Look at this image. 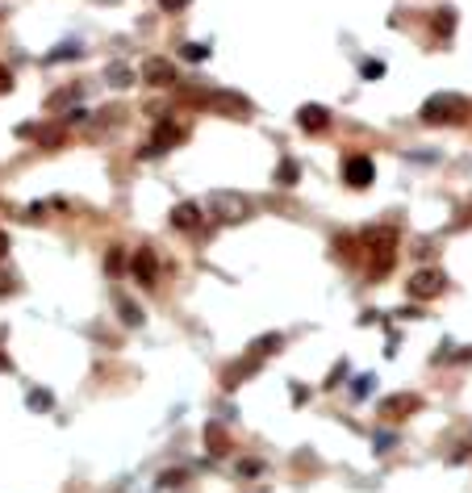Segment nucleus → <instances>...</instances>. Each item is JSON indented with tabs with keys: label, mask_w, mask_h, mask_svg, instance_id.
Wrapping results in <instances>:
<instances>
[{
	"label": "nucleus",
	"mask_w": 472,
	"mask_h": 493,
	"mask_svg": "<svg viewBox=\"0 0 472 493\" xmlns=\"http://www.w3.org/2000/svg\"><path fill=\"white\" fill-rule=\"evenodd\" d=\"M5 88H13V76H9V67H5V63H0V92H5Z\"/></svg>",
	"instance_id": "nucleus-25"
},
{
	"label": "nucleus",
	"mask_w": 472,
	"mask_h": 493,
	"mask_svg": "<svg viewBox=\"0 0 472 493\" xmlns=\"http://www.w3.org/2000/svg\"><path fill=\"white\" fill-rule=\"evenodd\" d=\"M9 247H13V243H9V234L0 230V255H9Z\"/></svg>",
	"instance_id": "nucleus-27"
},
{
	"label": "nucleus",
	"mask_w": 472,
	"mask_h": 493,
	"mask_svg": "<svg viewBox=\"0 0 472 493\" xmlns=\"http://www.w3.org/2000/svg\"><path fill=\"white\" fill-rule=\"evenodd\" d=\"M0 368H13V364H9V360H5V355H0Z\"/></svg>",
	"instance_id": "nucleus-28"
},
{
	"label": "nucleus",
	"mask_w": 472,
	"mask_h": 493,
	"mask_svg": "<svg viewBox=\"0 0 472 493\" xmlns=\"http://www.w3.org/2000/svg\"><path fill=\"white\" fill-rule=\"evenodd\" d=\"M184 59H196V63H201V59H209V50H205L201 42H188V46H184Z\"/></svg>",
	"instance_id": "nucleus-21"
},
{
	"label": "nucleus",
	"mask_w": 472,
	"mask_h": 493,
	"mask_svg": "<svg viewBox=\"0 0 472 493\" xmlns=\"http://www.w3.org/2000/svg\"><path fill=\"white\" fill-rule=\"evenodd\" d=\"M30 406H34V410H50V406H55V397L42 393V389H34V393H30Z\"/></svg>",
	"instance_id": "nucleus-19"
},
{
	"label": "nucleus",
	"mask_w": 472,
	"mask_h": 493,
	"mask_svg": "<svg viewBox=\"0 0 472 493\" xmlns=\"http://www.w3.org/2000/svg\"><path fill=\"white\" fill-rule=\"evenodd\" d=\"M76 54H80V46L67 42V46H59V50H50V54H46V63H63V59H76Z\"/></svg>",
	"instance_id": "nucleus-17"
},
{
	"label": "nucleus",
	"mask_w": 472,
	"mask_h": 493,
	"mask_svg": "<svg viewBox=\"0 0 472 493\" xmlns=\"http://www.w3.org/2000/svg\"><path fill=\"white\" fill-rule=\"evenodd\" d=\"M209 209H214L222 222H243V217L251 213V201L238 197V193H214V201H209Z\"/></svg>",
	"instance_id": "nucleus-5"
},
{
	"label": "nucleus",
	"mask_w": 472,
	"mask_h": 493,
	"mask_svg": "<svg viewBox=\"0 0 472 493\" xmlns=\"http://www.w3.org/2000/svg\"><path fill=\"white\" fill-rule=\"evenodd\" d=\"M443 289H447V276L439 267H423V272L409 276V297H418V301H423V297H439Z\"/></svg>",
	"instance_id": "nucleus-4"
},
{
	"label": "nucleus",
	"mask_w": 472,
	"mask_h": 493,
	"mask_svg": "<svg viewBox=\"0 0 472 493\" xmlns=\"http://www.w3.org/2000/svg\"><path fill=\"white\" fill-rule=\"evenodd\" d=\"M280 343H284V335H264V339H255V343H251V355H259V360H264V355L280 351Z\"/></svg>",
	"instance_id": "nucleus-12"
},
{
	"label": "nucleus",
	"mask_w": 472,
	"mask_h": 493,
	"mask_svg": "<svg viewBox=\"0 0 472 493\" xmlns=\"http://www.w3.org/2000/svg\"><path fill=\"white\" fill-rule=\"evenodd\" d=\"M201 222H205V213H201L196 201H180V205L172 209V226H176V230H196Z\"/></svg>",
	"instance_id": "nucleus-11"
},
{
	"label": "nucleus",
	"mask_w": 472,
	"mask_h": 493,
	"mask_svg": "<svg viewBox=\"0 0 472 493\" xmlns=\"http://www.w3.org/2000/svg\"><path fill=\"white\" fill-rule=\"evenodd\" d=\"M381 72H385V67H381V63H363V76H368V80H377V76H381Z\"/></svg>",
	"instance_id": "nucleus-26"
},
{
	"label": "nucleus",
	"mask_w": 472,
	"mask_h": 493,
	"mask_svg": "<svg viewBox=\"0 0 472 493\" xmlns=\"http://www.w3.org/2000/svg\"><path fill=\"white\" fill-rule=\"evenodd\" d=\"M414 410H423V397H418V393H397V397H385V402H381V414H385V418H405V414H414Z\"/></svg>",
	"instance_id": "nucleus-10"
},
{
	"label": "nucleus",
	"mask_w": 472,
	"mask_h": 493,
	"mask_svg": "<svg viewBox=\"0 0 472 493\" xmlns=\"http://www.w3.org/2000/svg\"><path fill=\"white\" fill-rule=\"evenodd\" d=\"M343 180H347V188H372L377 163H372L368 155H347V159H343Z\"/></svg>",
	"instance_id": "nucleus-3"
},
{
	"label": "nucleus",
	"mask_w": 472,
	"mask_h": 493,
	"mask_svg": "<svg viewBox=\"0 0 472 493\" xmlns=\"http://www.w3.org/2000/svg\"><path fill=\"white\" fill-rule=\"evenodd\" d=\"M418 118H423L427 126H456L468 118V100L460 92H435L423 100V109H418Z\"/></svg>",
	"instance_id": "nucleus-1"
},
{
	"label": "nucleus",
	"mask_w": 472,
	"mask_h": 493,
	"mask_svg": "<svg viewBox=\"0 0 472 493\" xmlns=\"http://www.w3.org/2000/svg\"><path fill=\"white\" fill-rule=\"evenodd\" d=\"M122 322H126V326H138V322H142V314H138L134 301H122Z\"/></svg>",
	"instance_id": "nucleus-18"
},
{
	"label": "nucleus",
	"mask_w": 472,
	"mask_h": 493,
	"mask_svg": "<svg viewBox=\"0 0 472 493\" xmlns=\"http://www.w3.org/2000/svg\"><path fill=\"white\" fill-rule=\"evenodd\" d=\"M159 5H164V13H180V9L188 5V0H159Z\"/></svg>",
	"instance_id": "nucleus-24"
},
{
	"label": "nucleus",
	"mask_w": 472,
	"mask_h": 493,
	"mask_svg": "<svg viewBox=\"0 0 472 493\" xmlns=\"http://www.w3.org/2000/svg\"><path fill=\"white\" fill-rule=\"evenodd\" d=\"M205 439H209V452H218V456H222V452L230 448V443H226V435H222V426H214V422H209V430H205Z\"/></svg>",
	"instance_id": "nucleus-15"
},
{
	"label": "nucleus",
	"mask_w": 472,
	"mask_h": 493,
	"mask_svg": "<svg viewBox=\"0 0 472 493\" xmlns=\"http://www.w3.org/2000/svg\"><path fill=\"white\" fill-rule=\"evenodd\" d=\"M180 138H184V126H180V122H172V118H164L159 126H155V138H150V146H146L142 155H164V151L180 146Z\"/></svg>",
	"instance_id": "nucleus-6"
},
{
	"label": "nucleus",
	"mask_w": 472,
	"mask_h": 493,
	"mask_svg": "<svg viewBox=\"0 0 472 493\" xmlns=\"http://www.w3.org/2000/svg\"><path fill=\"white\" fill-rule=\"evenodd\" d=\"M17 289V281L9 276V272H0V297H5V293H13Z\"/></svg>",
	"instance_id": "nucleus-23"
},
{
	"label": "nucleus",
	"mask_w": 472,
	"mask_h": 493,
	"mask_svg": "<svg viewBox=\"0 0 472 493\" xmlns=\"http://www.w3.org/2000/svg\"><path fill=\"white\" fill-rule=\"evenodd\" d=\"M142 80L150 88H168V84H176V63L172 59H146L142 63Z\"/></svg>",
	"instance_id": "nucleus-8"
},
{
	"label": "nucleus",
	"mask_w": 472,
	"mask_h": 493,
	"mask_svg": "<svg viewBox=\"0 0 472 493\" xmlns=\"http://www.w3.org/2000/svg\"><path fill=\"white\" fill-rule=\"evenodd\" d=\"M363 243H368V272L372 276H385V272L393 267V259H397V234L389 226H372L368 234H363Z\"/></svg>",
	"instance_id": "nucleus-2"
},
{
	"label": "nucleus",
	"mask_w": 472,
	"mask_h": 493,
	"mask_svg": "<svg viewBox=\"0 0 472 493\" xmlns=\"http://www.w3.org/2000/svg\"><path fill=\"white\" fill-rule=\"evenodd\" d=\"M297 126H301L305 134H322V130L330 126V109H322V105H301Z\"/></svg>",
	"instance_id": "nucleus-9"
},
{
	"label": "nucleus",
	"mask_w": 472,
	"mask_h": 493,
	"mask_svg": "<svg viewBox=\"0 0 472 493\" xmlns=\"http://www.w3.org/2000/svg\"><path fill=\"white\" fill-rule=\"evenodd\" d=\"M351 393H355V397H368V393H372V376H355Z\"/></svg>",
	"instance_id": "nucleus-20"
},
{
	"label": "nucleus",
	"mask_w": 472,
	"mask_h": 493,
	"mask_svg": "<svg viewBox=\"0 0 472 493\" xmlns=\"http://www.w3.org/2000/svg\"><path fill=\"white\" fill-rule=\"evenodd\" d=\"M109 84H113V88H130V84H134V72H130L126 63H113V67H109Z\"/></svg>",
	"instance_id": "nucleus-14"
},
{
	"label": "nucleus",
	"mask_w": 472,
	"mask_h": 493,
	"mask_svg": "<svg viewBox=\"0 0 472 493\" xmlns=\"http://www.w3.org/2000/svg\"><path fill=\"white\" fill-rule=\"evenodd\" d=\"M238 472H243V476H259V472H264V464H259V460H243Z\"/></svg>",
	"instance_id": "nucleus-22"
},
{
	"label": "nucleus",
	"mask_w": 472,
	"mask_h": 493,
	"mask_svg": "<svg viewBox=\"0 0 472 493\" xmlns=\"http://www.w3.org/2000/svg\"><path fill=\"white\" fill-rule=\"evenodd\" d=\"M451 25H456V13H451V9H439V17H435V34H439L443 42L451 38Z\"/></svg>",
	"instance_id": "nucleus-16"
},
{
	"label": "nucleus",
	"mask_w": 472,
	"mask_h": 493,
	"mask_svg": "<svg viewBox=\"0 0 472 493\" xmlns=\"http://www.w3.org/2000/svg\"><path fill=\"white\" fill-rule=\"evenodd\" d=\"M297 176H301L297 163H293V159H280V168H276V184H280V188H293V184H297Z\"/></svg>",
	"instance_id": "nucleus-13"
},
{
	"label": "nucleus",
	"mask_w": 472,
	"mask_h": 493,
	"mask_svg": "<svg viewBox=\"0 0 472 493\" xmlns=\"http://www.w3.org/2000/svg\"><path fill=\"white\" fill-rule=\"evenodd\" d=\"M130 272H134V281H138L142 289H155V281H159V259H155V251H150V247H142V251L134 255Z\"/></svg>",
	"instance_id": "nucleus-7"
}]
</instances>
